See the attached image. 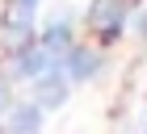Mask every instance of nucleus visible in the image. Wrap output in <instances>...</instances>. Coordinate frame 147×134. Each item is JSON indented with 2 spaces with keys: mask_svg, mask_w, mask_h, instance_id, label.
I'll use <instances>...</instances> for the list:
<instances>
[{
  "mask_svg": "<svg viewBox=\"0 0 147 134\" xmlns=\"http://www.w3.org/2000/svg\"><path fill=\"white\" fill-rule=\"evenodd\" d=\"M9 100H13V96H9V88H0V113L9 109Z\"/></svg>",
  "mask_w": 147,
  "mask_h": 134,
  "instance_id": "1a4fd4ad",
  "label": "nucleus"
},
{
  "mask_svg": "<svg viewBox=\"0 0 147 134\" xmlns=\"http://www.w3.org/2000/svg\"><path fill=\"white\" fill-rule=\"evenodd\" d=\"M42 105H21L13 109V122H9V134H38L42 130Z\"/></svg>",
  "mask_w": 147,
  "mask_h": 134,
  "instance_id": "39448f33",
  "label": "nucleus"
},
{
  "mask_svg": "<svg viewBox=\"0 0 147 134\" xmlns=\"http://www.w3.org/2000/svg\"><path fill=\"white\" fill-rule=\"evenodd\" d=\"M67 84L71 80L59 71V67H51V71H42V76H34V105H42V109H59L63 100H67Z\"/></svg>",
  "mask_w": 147,
  "mask_h": 134,
  "instance_id": "f257e3e1",
  "label": "nucleus"
},
{
  "mask_svg": "<svg viewBox=\"0 0 147 134\" xmlns=\"http://www.w3.org/2000/svg\"><path fill=\"white\" fill-rule=\"evenodd\" d=\"M34 9H38V0H17V13H13V21H9V34L17 42H25V34L34 25Z\"/></svg>",
  "mask_w": 147,
  "mask_h": 134,
  "instance_id": "423d86ee",
  "label": "nucleus"
},
{
  "mask_svg": "<svg viewBox=\"0 0 147 134\" xmlns=\"http://www.w3.org/2000/svg\"><path fill=\"white\" fill-rule=\"evenodd\" d=\"M126 4L122 0H97L92 4V25H97V34H105V38H113V34L122 29V17H126Z\"/></svg>",
  "mask_w": 147,
  "mask_h": 134,
  "instance_id": "7ed1b4c3",
  "label": "nucleus"
},
{
  "mask_svg": "<svg viewBox=\"0 0 147 134\" xmlns=\"http://www.w3.org/2000/svg\"><path fill=\"white\" fill-rule=\"evenodd\" d=\"M135 29H139V38H147V13H143V17L135 21Z\"/></svg>",
  "mask_w": 147,
  "mask_h": 134,
  "instance_id": "6e6552de",
  "label": "nucleus"
},
{
  "mask_svg": "<svg viewBox=\"0 0 147 134\" xmlns=\"http://www.w3.org/2000/svg\"><path fill=\"white\" fill-rule=\"evenodd\" d=\"M38 42H42V46H51V50H59V55H63V50L71 46V34H67V25H51V29H46L42 38H38Z\"/></svg>",
  "mask_w": 147,
  "mask_h": 134,
  "instance_id": "0eeeda50",
  "label": "nucleus"
},
{
  "mask_svg": "<svg viewBox=\"0 0 147 134\" xmlns=\"http://www.w3.org/2000/svg\"><path fill=\"white\" fill-rule=\"evenodd\" d=\"M122 4H126V9H135V4H139V0H122Z\"/></svg>",
  "mask_w": 147,
  "mask_h": 134,
  "instance_id": "9d476101",
  "label": "nucleus"
},
{
  "mask_svg": "<svg viewBox=\"0 0 147 134\" xmlns=\"http://www.w3.org/2000/svg\"><path fill=\"white\" fill-rule=\"evenodd\" d=\"M51 67H59V50H51V46H42V42H30L21 50V59H17V71L21 76H42V71H51Z\"/></svg>",
  "mask_w": 147,
  "mask_h": 134,
  "instance_id": "f03ea898",
  "label": "nucleus"
},
{
  "mask_svg": "<svg viewBox=\"0 0 147 134\" xmlns=\"http://www.w3.org/2000/svg\"><path fill=\"white\" fill-rule=\"evenodd\" d=\"M59 71H63V76L71 80V84H80V80H88L92 71H97V55H92V50H63V55H59Z\"/></svg>",
  "mask_w": 147,
  "mask_h": 134,
  "instance_id": "20e7f679",
  "label": "nucleus"
}]
</instances>
